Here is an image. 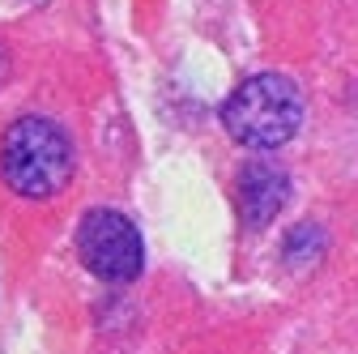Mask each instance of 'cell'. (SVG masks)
Listing matches in <instances>:
<instances>
[{"label":"cell","mask_w":358,"mask_h":354,"mask_svg":"<svg viewBox=\"0 0 358 354\" xmlns=\"http://www.w3.org/2000/svg\"><path fill=\"white\" fill-rule=\"evenodd\" d=\"M77 150L69 132L48 115H17L0 137V175L9 192L26 201H48L73 180Z\"/></svg>","instance_id":"obj_1"},{"label":"cell","mask_w":358,"mask_h":354,"mask_svg":"<svg viewBox=\"0 0 358 354\" xmlns=\"http://www.w3.org/2000/svg\"><path fill=\"white\" fill-rule=\"evenodd\" d=\"M222 124L248 150H278L303 124V94L282 73H252L222 103Z\"/></svg>","instance_id":"obj_2"},{"label":"cell","mask_w":358,"mask_h":354,"mask_svg":"<svg viewBox=\"0 0 358 354\" xmlns=\"http://www.w3.org/2000/svg\"><path fill=\"white\" fill-rule=\"evenodd\" d=\"M77 256L103 282H132L145 269V239L132 227V218L120 209H90L77 222Z\"/></svg>","instance_id":"obj_3"},{"label":"cell","mask_w":358,"mask_h":354,"mask_svg":"<svg viewBox=\"0 0 358 354\" xmlns=\"http://www.w3.org/2000/svg\"><path fill=\"white\" fill-rule=\"evenodd\" d=\"M286 201H290V175L278 162L252 158L239 171V213L248 227H268L286 209Z\"/></svg>","instance_id":"obj_4"},{"label":"cell","mask_w":358,"mask_h":354,"mask_svg":"<svg viewBox=\"0 0 358 354\" xmlns=\"http://www.w3.org/2000/svg\"><path fill=\"white\" fill-rule=\"evenodd\" d=\"M5 77H9V56L0 52V81H5Z\"/></svg>","instance_id":"obj_5"}]
</instances>
